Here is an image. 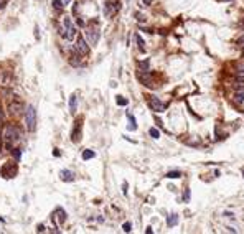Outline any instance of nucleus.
Returning <instances> with one entry per match:
<instances>
[{"instance_id":"cd10ccee","label":"nucleus","mask_w":244,"mask_h":234,"mask_svg":"<svg viewBox=\"0 0 244 234\" xmlns=\"http://www.w3.org/2000/svg\"><path fill=\"white\" fill-rule=\"evenodd\" d=\"M3 117H5V114H3V109H2V104H0V124L3 122Z\"/></svg>"},{"instance_id":"4be33fe9","label":"nucleus","mask_w":244,"mask_h":234,"mask_svg":"<svg viewBox=\"0 0 244 234\" xmlns=\"http://www.w3.org/2000/svg\"><path fill=\"white\" fill-rule=\"evenodd\" d=\"M116 102L119 104V106H127L129 104V101L126 97H122V96H117V99H116Z\"/></svg>"},{"instance_id":"dca6fc26","label":"nucleus","mask_w":244,"mask_h":234,"mask_svg":"<svg viewBox=\"0 0 244 234\" xmlns=\"http://www.w3.org/2000/svg\"><path fill=\"white\" fill-rule=\"evenodd\" d=\"M175 224H178V214H170V216L167 218V226L172 228V226H175Z\"/></svg>"},{"instance_id":"4468645a","label":"nucleus","mask_w":244,"mask_h":234,"mask_svg":"<svg viewBox=\"0 0 244 234\" xmlns=\"http://www.w3.org/2000/svg\"><path fill=\"white\" fill-rule=\"evenodd\" d=\"M76 109H78V94H71V97H69V112L74 114Z\"/></svg>"},{"instance_id":"393cba45","label":"nucleus","mask_w":244,"mask_h":234,"mask_svg":"<svg viewBox=\"0 0 244 234\" xmlns=\"http://www.w3.org/2000/svg\"><path fill=\"white\" fill-rule=\"evenodd\" d=\"M149 133H150V135L154 137V138H159V137H160V132L157 130V129H154V127H152L150 130H149Z\"/></svg>"},{"instance_id":"c9c22d12","label":"nucleus","mask_w":244,"mask_h":234,"mask_svg":"<svg viewBox=\"0 0 244 234\" xmlns=\"http://www.w3.org/2000/svg\"><path fill=\"white\" fill-rule=\"evenodd\" d=\"M63 2H64V5H66V3H69V2H71V0H63Z\"/></svg>"},{"instance_id":"5701e85b","label":"nucleus","mask_w":244,"mask_h":234,"mask_svg":"<svg viewBox=\"0 0 244 234\" xmlns=\"http://www.w3.org/2000/svg\"><path fill=\"white\" fill-rule=\"evenodd\" d=\"M180 176H181L180 171H168L167 173V178H180Z\"/></svg>"},{"instance_id":"a878e982","label":"nucleus","mask_w":244,"mask_h":234,"mask_svg":"<svg viewBox=\"0 0 244 234\" xmlns=\"http://www.w3.org/2000/svg\"><path fill=\"white\" fill-rule=\"evenodd\" d=\"M122 229H124V232H130V231H132V224H130V223H124Z\"/></svg>"},{"instance_id":"1a4fd4ad","label":"nucleus","mask_w":244,"mask_h":234,"mask_svg":"<svg viewBox=\"0 0 244 234\" xmlns=\"http://www.w3.org/2000/svg\"><path fill=\"white\" fill-rule=\"evenodd\" d=\"M51 219L56 223V224H63L66 221V213L63 208H56L53 213H51Z\"/></svg>"},{"instance_id":"f03ea898","label":"nucleus","mask_w":244,"mask_h":234,"mask_svg":"<svg viewBox=\"0 0 244 234\" xmlns=\"http://www.w3.org/2000/svg\"><path fill=\"white\" fill-rule=\"evenodd\" d=\"M8 112H10L13 117H18L22 112H25V102L22 101V97L12 96L8 99Z\"/></svg>"},{"instance_id":"20e7f679","label":"nucleus","mask_w":244,"mask_h":234,"mask_svg":"<svg viewBox=\"0 0 244 234\" xmlns=\"http://www.w3.org/2000/svg\"><path fill=\"white\" fill-rule=\"evenodd\" d=\"M63 27H64V36H66V40H74V36H76V27L73 25V22H71V18H63Z\"/></svg>"},{"instance_id":"bb28decb","label":"nucleus","mask_w":244,"mask_h":234,"mask_svg":"<svg viewBox=\"0 0 244 234\" xmlns=\"http://www.w3.org/2000/svg\"><path fill=\"white\" fill-rule=\"evenodd\" d=\"M234 97H236L238 102H242V101H244V92H239V94H236Z\"/></svg>"},{"instance_id":"ddd939ff","label":"nucleus","mask_w":244,"mask_h":234,"mask_svg":"<svg viewBox=\"0 0 244 234\" xmlns=\"http://www.w3.org/2000/svg\"><path fill=\"white\" fill-rule=\"evenodd\" d=\"M60 178L63 180V181H68V183H69V181L74 180V173L71 170H61L60 171Z\"/></svg>"},{"instance_id":"72a5a7b5","label":"nucleus","mask_w":244,"mask_h":234,"mask_svg":"<svg viewBox=\"0 0 244 234\" xmlns=\"http://www.w3.org/2000/svg\"><path fill=\"white\" fill-rule=\"evenodd\" d=\"M35 36H36V40H40V35H38V27H35Z\"/></svg>"},{"instance_id":"9d476101","label":"nucleus","mask_w":244,"mask_h":234,"mask_svg":"<svg viewBox=\"0 0 244 234\" xmlns=\"http://www.w3.org/2000/svg\"><path fill=\"white\" fill-rule=\"evenodd\" d=\"M86 35H88V40H89V43L91 45H96V43L99 41V30H97V27H89L88 30H86Z\"/></svg>"},{"instance_id":"9b49d317","label":"nucleus","mask_w":244,"mask_h":234,"mask_svg":"<svg viewBox=\"0 0 244 234\" xmlns=\"http://www.w3.org/2000/svg\"><path fill=\"white\" fill-rule=\"evenodd\" d=\"M71 140L73 142L81 140V119L74 122V129H73V132H71Z\"/></svg>"},{"instance_id":"c756f323","label":"nucleus","mask_w":244,"mask_h":234,"mask_svg":"<svg viewBox=\"0 0 244 234\" xmlns=\"http://www.w3.org/2000/svg\"><path fill=\"white\" fill-rule=\"evenodd\" d=\"M135 17H137V20H139V22H145V17H143V15H140V13H137Z\"/></svg>"},{"instance_id":"473e14b6","label":"nucleus","mask_w":244,"mask_h":234,"mask_svg":"<svg viewBox=\"0 0 244 234\" xmlns=\"http://www.w3.org/2000/svg\"><path fill=\"white\" fill-rule=\"evenodd\" d=\"M76 23H78V25H79V27H84V22H83V20H81V18H78V20H76Z\"/></svg>"},{"instance_id":"2f4dec72","label":"nucleus","mask_w":244,"mask_h":234,"mask_svg":"<svg viewBox=\"0 0 244 234\" xmlns=\"http://www.w3.org/2000/svg\"><path fill=\"white\" fill-rule=\"evenodd\" d=\"M122 193H124V195H127V183H124V185H122Z\"/></svg>"},{"instance_id":"aec40b11","label":"nucleus","mask_w":244,"mask_h":234,"mask_svg":"<svg viewBox=\"0 0 244 234\" xmlns=\"http://www.w3.org/2000/svg\"><path fill=\"white\" fill-rule=\"evenodd\" d=\"M96 157V154L93 150H84L83 152V160H91V158H94Z\"/></svg>"},{"instance_id":"e433bc0d","label":"nucleus","mask_w":244,"mask_h":234,"mask_svg":"<svg viewBox=\"0 0 244 234\" xmlns=\"http://www.w3.org/2000/svg\"><path fill=\"white\" fill-rule=\"evenodd\" d=\"M241 171H242V176H244V168H242V170H241Z\"/></svg>"},{"instance_id":"6e6552de","label":"nucleus","mask_w":244,"mask_h":234,"mask_svg":"<svg viewBox=\"0 0 244 234\" xmlns=\"http://www.w3.org/2000/svg\"><path fill=\"white\" fill-rule=\"evenodd\" d=\"M137 78H139V81L143 84V86H147V88H152V76H150V73L149 71H140L139 69V73H137Z\"/></svg>"},{"instance_id":"f704fd0d","label":"nucleus","mask_w":244,"mask_h":234,"mask_svg":"<svg viewBox=\"0 0 244 234\" xmlns=\"http://www.w3.org/2000/svg\"><path fill=\"white\" fill-rule=\"evenodd\" d=\"M145 232H147V234H152V232H154V231H152V228L149 226V228H147V229H145Z\"/></svg>"},{"instance_id":"f3484780","label":"nucleus","mask_w":244,"mask_h":234,"mask_svg":"<svg viewBox=\"0 0 244 234\" xmlns=\"http://www.w3.org/2000/svg\"><path fill=\"white\" fill-rule=\"evenodd\" d=\"M51 5H53V8L56 12H63V5L64 3L61 2V0H51Z\"/></svg>"},{"instance_id":"2eb2a0df","label":"nucleus","mask_w":244,"mask_h":234,"mask_svg":"<svg viewBox=\"0 0 244 234\" xmlns=\"http://www.w3.org/2000/svg\"><path fill=\"white\" fill-rule=\"evenodd\" d=\"M81 53H78V51H73L71 53V56H69V63L73 64V66H79L81 64Z\"/></svg>"},{"instance_id":"f8f14e48","label":"nucleus","mask_w":244,"mask_h":234,"mask_svg":"<svg viewBox=\"0 0 244 234\" xmlns=\"http://www.w3.org/2000/svg\"><path fill=\"white\" fill-rule=\"evenodd\" d=\"M117 10H119V5H117V3L107 2V3H106V7H104V15H106V17H112Z\"/></svg>"},{"instance_id":"f257e3e1","label":"nucleus","mask_w":244,"mask_h":234,"mask_svg":"<svg viewBox=\"0 0 244 234\" xmlns=\"http://www.w3.org/2000/svg\"><path fill=\"white\" fill-rule=\"evenodd\" d=\"M20 138H22L20 130H18L13 124H8L5 127V130H3V140H5L7 149H12L13 145H17L18 142H20Z\"/></svg>"},{"instance_id":"7c9ffc66","label":"nucleus","mask_w":244,"mask_h":234,"mask_svg":"<svg viewBox=\"0 0 244 234\" xmlns=\"http://www.w3.org/2000/svg\"><path fill=\"white\" fill-rule=\"evenodd\" d=\"M5 5H7V0H0V10H2Z\"/></svg>"},{"instance_id":"7ed1b4c3","label":"nucleus","mask_w":244,"mask_h":234,"mask_svg":"<svg viewBox=\"0 0 244 234\" xmlns=\"http://www.w3.org/2000/svg\"><path fill=\"white\" fill-rule=\"evenodd\" d=\"M25 125L28 132H35L36 129V111L33 106H28L25 109Z\"/></svg>"},{"instance_id":"39448f33","label":"nucleus","mask_w":244,"mask_h":234,"mask_svg":"<svg viewBox=\"0 0 244 234\" xmlns=\"http://www.w3.org/2000/svg\"><path fill=\"white\" fill-rule=\"evenodd\" d=\"M17 165L15 163H12V162H8V163H5L0 168V175L3 176V178H13V176L17 175Z\"/></svg>"},{"instance_id":"423d86ee","label":"nucleus","mask_w":244,"mask_h":234,"mask_svg":"<svg viewBox=\"0 0 244 234\" xmlns=\"http://www.w3.org/2000/svg\"><path fill=\"white\" fill-rule=\"evenodd\" d=\"M149 107L152 109V111H155V112H163L165 111V104L162 102L159 97H154V96L149 99Z\"/></svg>"},{"instance_id":"c85d7f7f","label":"nucleus","mask_w":244,"mask_h":234,"mask_svg":"<svg viewBox=\"0 0 244 234\" xmlns=\"http://www.w3.org/2000/svg\"><path fill=\"white\" fill-rule=\"evenodd\" d=\"M36 231L38 232H45L46 229H45V226H43V224H38V228H36Z\"/></svg>"},{"instance_id":"b1692460","label":"nucleus","mask_w":244,"mask_h":234,"mask_svg":"<svg viewBox=\"0 0 244 234\" xmlns=\"http://www.w3.org/2000/svg\"><path fill=\"white\" fill-rule=\"evenodd\" d=\"M12 155L15 157V160L18 162V160H20V157H22V152H20V149H13V150H12Z\"/></svg>"},{"instance_id":"0eeeda50","label":"nucleus","mask_w":244,"mask_h":234,"mask_svg":"<svg viewBox=\"0 0 244 234\" xmlns=\"http://www.w3.org/2000/svg\"><path fill=\"white\" fill-rule=\"evenodd\" d=\"M76 51L81 53L83 56L89 55V46H88V43H86V40L83 36H78V40H76Z\"/></svg>"},{"instance_id":"412c9836","label":"nucleus","mask_w":244,"mask_h":234,"mask_svg":"<svg viewBox=\"0 0 244 234\" xmlns=\"http://www.w3.org/2000/svg\"><path fill=\"white\" fill-rule=\"evenodd\" d=\"M139 69L140 71H149V60L140 61V63H139Z\"/></svg>"},{"instance_id":"6ab92c4d","label":"nucleus","mask_w":244,"mask_h":234,"mask_svg":"<svg viewBox=\"0 0 244 234\" xmlns=\"http://www.w3.org/2000/svg\"><path fill=\"white\" fill-rule=\"evenodd\" d=\"M135 41H137V46H139V50L142 51H145V43H143V40H142V36L140 35H135Z\"/></svg>"},{"instance_id":"a211bd4d","label":"nucleus","mask_w":244,"mask_h":234,"mask_svg":"<svg viewBox=\"0 0 244 234\" xmlns=\"http://www.w3.org/2000/svg\"><path fill=\"white\" fill-rule=\"evenodd\" d=\"M127 117H129V122H130V124H129V127H127V129H129V130H135V129H137L135 117H134L132 114H127Z\"/></svg>"}]
</instances>
